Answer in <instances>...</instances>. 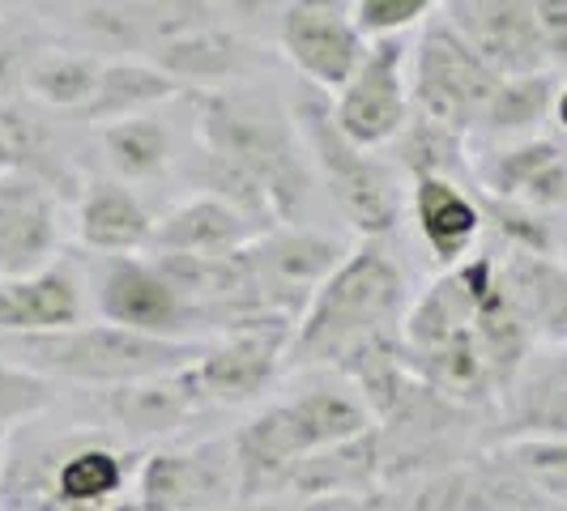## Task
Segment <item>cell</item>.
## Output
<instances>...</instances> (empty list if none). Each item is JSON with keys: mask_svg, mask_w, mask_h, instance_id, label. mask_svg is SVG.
<instances>
[{"mask_svg": "<svg viewBox=\"0 0 567 511\" xmlns=\"http://www.w3.org/2000/svg\"><path fill=\"white\" fill-rule=\"evenodd\" d=\"M375 486H384L380 426L303 456L290 469L282 494H295L303 503V499H320V494H363V490H375Z\"/></svg>", "mask_w": 567, "mask_h": 511, "instance_id": "603a6c76", "label": "cell"}, {"mask_svg": "<svg viewBox=\"0 0 567 511\" xmlns=\"http://www.w3.org/2000/svg\"><path fill=\"white\" fill-rule=\"evenodd\" d=\"M30 423L13 426L0 448V511H107L133 494L137 452L99 430L34 435Z\"/></svg>", "mask_w": 567, "mask_h": 511, "instance_id": "6da1fadb", "label": "cell"}, {"mask_svg": "<svg viewBox=\"0 0 567 511\" xmlns=\"http://www.w3.org/2000/svg\"><path fill=\"white\" fill-rule=\"evenodd\" d=\"M504 282L520 315L529 320L534 337L567 345V260L512 252V260L504 264Z\"/></svg>", "mask_w": 567, "mask_h": 511, "instance_id": "d4e9b609", "label": "cell"}, {"mask_svg": "<svg viewBox=\"0 0 567 511\" xmlns=\"http://www.w3.org/2000/svg\"><path fill=\"white\" fill-rule=\"evenodd\" d=\"M150 60L171 73L179 85H205V90H223L227 82H244L260 64V48L244 30H227L218 22L197 30H184V34H171L163 39Z\"/></svg>", "mask_w": 567, "mask_h": 511, "instance_id": "ffe728a7", "label": "cell"}, {"mask_svg": "<svg viewBox=\"0 0 567 511\" xmlns=\"http://www.w3.org/2000/svg\"><path fill=\"white\" fill-rule=\"evenodd\" d=\"M295 320L269 315V320H248L239 328H227L214 341H205L200 358L193 363L200 393L209 405H252L260 400L278 371L286 367Z\"/></svg>", "mask_w": 567, "mask_h": 511, "instance_id": "30bf717a", "label": "cell"}, {"mask_svg": "<svg viewBox=\"0 0 567 511\" xmlns=\"http://www.w3.org/2000/svg\"><path fill=\"white\" fill-rule=\"evenodd\" d=\"M94 303L99 320H112L120 328H137L150 337L200 341L197 333H205L200 312L163 278L154 255H99Z\"/></svg>", "mask_w": 567, "mask_h": 511, "instance_id": "ba28073f", "label": "cell"}, {"mask_svg": "<svg viewBox=\"0 0 567 511\" xmlns=\"http://www.w3.org/2000/svg\"><path fill=\"white\" fill-rule=\"evenodd\" d=\"M363 494H320V499H303L299 511H363Z\"/></svg>", "mask_w": 567, "mask_h": 511, "instance_id": "74e56055", "label": "cell"}, {"mask_svg": "<svg viewBox=\"0 0 567 511\" xmlns=\"http://www.w3.org/2000/svg\"><path fill=\"white\" fill-rule=\"evenodd\" d=\"M410 73H405V39H371L368 56L354 77L333 94L338 128L359 149H384L410 124Z\"/></svg>", "mask_w": 567, "mask_h": 511, "instance_id": "8fae6325", "label": "cell"}, {"mask_svg": "<svg viewBox=\"0 0 567 511\" xmlns=\"http://www.w3.org/2000/svg\"><path fill=\"white\" fill-rule=\"evenodd\" d=\"M0 448H4V444H0Z\"/></svg>", "mask_w": 567, "mask_h": 511, "instance_id": "7bdbcfd3", "label": "cell"}, {"mask_svg": "<svg viewBox=\"0 0 567 511\" xmlns=\"http://www.w3.org/2000/svg\"><path fill=\"white\" fill-rule=\"evenodd\" d=\"M107 511H145V508H142V499H137V494H124V499H115Z\"/></svg>", "mask_w": 567, "mask_h": 511, "instance_id": "60d3db41", "label": "cell"}, {"mask_svg": "<svg viewBox=\"0 0 567 511\" xmlns=\"http://www.w3.org/2000/svg\"><path fill=\"white\" fill-rule=\"evenodd\" d=\"M410 312V285L380 239H363L312 290L303 315L295 320L286 363L295 367H333L354 358L375 337L401 333Z\"/></svg>", "mask_w": 567, "mask_h": 511, "instance_id": "7a4b0ae2", "label": "cell"}, {"mask_svg": "<svg viewBox=\"0 0 567 511\" xmlns=\"http://www.w3.org/2000/svg\"><path fill=\"white\" fill-rule=\"evenodd\" d=\"M179 94H184V85L175 82L171 73H163L154 60H112V64H103L94 98L82 107V115L94 128H103L112 119L150 115L154 107H163Z\"/></svg>", "mask_w": 567, "mask_h": 511, "instance_id": "cb8c5ba5", "label": "cell"}, {"mask_svg": "<svg viewBox=\"0 0 567 511\" xmlns=\"http://www.w3.org/2000/svg\"><path fill=\"white\" fill-rule=\"evenodd\" d=\"M555 94H559V73L555 69L504 77L495 85L478 128H486L491 137H504V142L538 137V128L555 115Z\"/></svg>", "mask_w": 567, "mask_h": 511, "instance_id": "4316f807", "label": "cell"}, {"mask_svg": "<svg viewBox=\"0 0 567 511\" xmlns=\"http://www.w3.org/2000/svg\"><path fill=\"white\" fill-rule=\"evenodd\" d=\"M4 170H13V154H9V142H4V133H0V175Z\"/></svg>", "mask_w": 567, "mask_h": 511, "instance_id": "b9f144b4", "label": "cell"}, {"mask_svg": "<svg viewBox=\"0 0 567 511\" xmlns=\"http://www.w3.org/2000/svg\"><path fill=\"white\" fill-rule=\"evenodd\" d=\"M256 218H248L239 205L214 197V192H197V197L179 200L167 218L154 222V239L150 252H235L244 243H252L256 234H265Z\"/></svg>", "mask_w": 567, "mask_h": 511, "instance_id": "44dd1931", "label": "cell"}, {"mask_svg": "<svg viewBox=\"0 0 567 511\" xmlns=\"http://www.w3.org/2000/svg\"><path fill=\"white\" fill-rule=\"evenodd\" d=\"M478 205H483V218L499 230V239L508 243L512 252L555 255V227L546 222L542 209H529V205H520V200L486 197V192H478Z\"/></svg>", "mask_w": 567, "mask_h": 511, "instance_id": "1f68e13d", "label": "cell"}, {"mask_svg": "<svg viewBox=\"0 0 567 511\" xmlns=\"http://www.w3.org/2000/svg\"><path fill=\"white\" fill-rule=\"evenodd\" d=\"M401 167L410 170V179L419 175H444V179H465L470 158H465V133H456L440 119L410 112V124L401 128L398 142Z\"/></svg>", "mask_w": 567, "mask_h": 511, "instance_id": "f546056e", "label": "cell"}, {"mask_svg": "<svg viewBox=\"0 0 567 511\" xmlns=\"http://www.w3.org/2000/svg\"><path fill=\"white\" fill-rule=\"evenodd\" d=\"M410 218L440 269H456L461 260H470L486 227L478 197L465 192L461 179H444V175L410 179Z\"/></svg>", "mask_w": 567, "mask_h": 511, "instance_id": "ac0fdd59", "label": "cell"}, {"mask_svg": "<svg viewBox=\"0 0 567 511\" xmlns=\"http://www.w3.org/2000/svg\"><path fill=\"white\" fill-rule=\"evenodd\" d=\"M449 22L499 77L550 69L529 0H453Z\"/></svg>", "mask_w": 567, "mask_h": 511, "instance_id": "9a60e30c", "label": "cell"}, {"mask_svg": "<svg viewBox=\"0 0 567 511\" xmlns=\"http://www.w3.org/2000/svg\"><path fill=\"white\" fill-rule=\"evenodd\" d=\"M30 52L18 39H0V103H13L27 90Z\"/></svg>", "mask_w": 567, "mask_h": 511, "instance_id": "d590c367", "label": "cell"}, {"mask_svg": "<svg viewBox=\"0 0 567 511\" xmlns=\"http://www.w3.org/2000/svg\"><path fill=\"white\" fill-rule=\"evenodd\" d=\"M555 124L567 133V77L559 82V94H555Z\"/></svg>", "mask_w": 567, "mask_h": 511, "instance_id": "ab89813d", "label": "cell"}, {"mask_svg": "<svg viewBox=\"0 0 567 511\" xmlns=\"http://www.w3.org/2000/svg\"><path fill=\"white\" fill-rule=\"evenodd\" d=\"M99 73H103V64L82 52H34L27 64V94L48 107L82 112L94 98Z\"/></svg>", "mask_w": 567, "mask_h": 511, "instance_id": "f1b7e54d", "label": "cell"}, {"mask_svg": "<svg viewBox=\"0 0 567 511\" xmlns=\"http://www.w3.org/2000/svg\"><path fill=\"white\" fill-rule=\"evenodd\" d=\"M99 145H103V158L112 163V170L124 184L158 179L171 167V128L154 112L103 124Z\"/></svg>", "mask_w": 567, "mask_h": 511, "instance_id": "83f0119b", "label": "cell"}, {"mask_svg": "<svg viewBox=\"0 0 567 511\" xmlns=\"http://www.w3.org/2000/svg\"><path fill=\"white\" fill-rule=\"evenodd\" d=\"M474 179L486 197L520 200L542 213L567 209V154L550 137H520L491 149L474 167Z\"/></svg>", "mask_w": 567, "mask_h": 511, "instance_id": "e0dca14e", "label": "cell"}, {"mask_svg": "<svg viewBox=\"0 0 567 511\" xmlns=\"http://www.w3.org/2000/svg\"><path fill=\"white\" fill-rule=\"evenodd\" d=\"M499 452L516 465V473L538 490L546 503L567 499V439L559 435H516Z\"/></svg>", "mask_w": 567, "mask_h": 511, "instance_id": "4dcf8cb0", "label": "cell"}, {"mask_svg": "<svg viewBox=\"0 0 567 511\" xmlns=\"http://www.w3.org/2000/svg\"><path fill=\"white\" fill-rule=\"evenodd\" d=\"M559 350L564 354L550 363L529 358L520 379L504 397L512 439L516 435H559V439H567V345H559Z\"/></svg>", "mask_w": 567, "mask_h": 511, "instance_id": "484cf974", "label": "cell"}, {"mask_svg": "<svg viewBox=\"0 0 567 511\" xmlns=\"http://www.w3.org/2000/svg\"><path fill=\"white\" fill-rule=\"evenodd\" d=\"M150 209L128 192L124 179H90L78 197V234L90 252L99 255H133L145 252L154 239Z\"/></svg>", "mask_w": 567, "mask_h": 511, "instance_id": "7402d4cb", "label": "cell"}, {"mask_svg": "<svg viewBox=\"0 0 567 511\" xmlns=\"http://www.w3.org/2000/svg\"><path fill=\"white\" fill-rule=\"evenodd\" d=\"M60 260V197L27 170L0 175V282Z\"/></svg>", "mask_w": 567, "mask_h": 511, "instance_id": "4fadbf2b", "label": "cell"}, {"mask_svg": "<svg viewBox=\"0 0 567 511\" xmlns=\"http://www.w3.org/2000/svg\"><path fill=\"white\" fill-rule=\"evenodd\" d=\"M214 9H227L244 22H265V18H282L286 0H209Z\"/></svg>", "mask_w": 567, "mask_h": 511, "instance_id": "8d00e7d4", "label": "cell"}, {"mask_svg": "<svg viewBox=\"0 0 567 511\" xmlns=\"http://www.w3.org/2000/svg\"><path fill=\"white\" fill-rule=\"evenodd\" d=\"M94 405L124 439H158L179 430L188 418H197L209 400L200 393L193 367H184L171 375H150L137 384H120V388H94Z\"/></svg>", "mask_w": 567, "mask_h": 511, "instance_id": "2e32d148", "label": "cell"}, {"mask_svg": "<svg viewBox=\"0 0 567 511\" xmlns=\"http://www.w3.org/2000/svg\"><path fill=\"white\" fill-rule=\"evenodd\" d=\"M295 128L303 137V149L316 163L324 188L333 205L341 209V218L359 230L363 239H380L401 222V184L398 175L384 167L371 149H359L346 133L338 128L333 115V94L303 85L290 103Z\"/></svg>", "mask_w": 567, "mask_h": 511, "instance_id": "8992f818", "label": "cell"}, {"mask_svg": "<svg viewBox=\"0 0 567 511\" xmlns=\"http://www.w3.org/2000/svg\"><path fill=\"white\" fill-rule=\"evenodd\" d=\"M278 48L295 64L303 82L324 94H338L354 77V69L368 56V34L354 27V18L338 13H308V9H282L278 18Z\"/></svg>", "mask_w": 567, "mask_h": 511, "instance_id": "5bb4252c", "label": "cell"}, {"mask_svg": "<svg viewBox=\"0 0 567 511\" xmlns=\"http://www.w3.org/2000/svg\"><path fill=\"white\" fill-rule=\"evenodd\" d=\"M56 405V384L18 367L0 354V435H9L13 426L30 423L39 414H48Z\"/></svg>", "mask_w": 567, "mask_h": 511, "instance_id": "d6a6232c", "label": "cell"}, {"mask_svg": "<svg viewBox=\"0 0 567 511\" xmlns=\"http://www.w3.org/2000/svg\"><path fill=\"white\" fill-rule=\"evenodd\" d=\"M82 315L85 285L78 264L69 260H52L39 273L0 282V337L69 328V324H82Z\"/></svg>", "mask_w": 567, "mask_h": 511, "instance_id": "d6986e66", "label": "cell"}, {"mask_svg": "<svg viewBox=\"0 0 567 511\" xmlns=\"http://www.w3.org/2000/svg\"><path fill=\"white\" fill-rule=\"evenodd\" d=\"M371 426L375 418H371L368 400L354 388H338V384H316L308 393L265 405L230 435L235 465H239V499L269 503V494L286 490L290 469L303 456L341 444V439H354Z\"/></svg>", "mask_w": 567, "mask_h": 511, "instance_id": "5b68a950", "label": "cell"}, {"mask_svg": "<svg viewBox=\"0 0 567 511\" xmlns=\"http://www.w3.org/2000/svg\"><path fill=\"white\" fill-rule=\"evenodd\" d=\"M550 69H567V0H529Z\"/></svg>", "mask_w": 567, "mask_h": 511, "instance_id": "e575fe53", "label": "cell"}, {"mask_svg": "<svg viewBox=\"0 0 567 511\" xmlns=\"http://www.w3.org/2000/svg\"><path fill=\"white\" fill-rule=\"evenodd\" d=\"M346 252H350L346 243L312 227H269L265 234H256L252 243H244L256 282L265 285L282 303V312H290L295 320L303 315L316 285L346 260Z\"/></svg>", "mask_w": 567, "mask_h": 511, "instance_id": "7c38bea8", "label": "cell"}, {"mask_svg": "<svg viewBox=\"0 0 567 511\" xmlns=\"http://www.w3.org/2000/svg\"><path fill=\"white\" fill-rule=\"evenodd\" d=\"M137 499L145 511H223L239 503L235 439H205L197 448H158L137 465Z\"/></svg>", "mask_w": 567, "mask_h": 511, "instance_id": "9c48e42d", "label": "cell"}, {"mask_svg": "<svg viewBox=\"0 0 567 511\" xmlns=\"http://www.w3.org/2000/svg\"><path fill=\"white\" fill-rule=\"evenodd\" d=\"M499 82L504 77L470 48V39L449 18L426 22L423 39L414 48V64H410V107L414 112L440 119L456 133H470L483 124L486 103Z\"/></svg>", "mask_w": 567, "mask_h": 511, "instance_id": "52a82bcc", "label": "cell"}, {"mask_svg": "<svg viewBox=\"0 0 567 511\" xmlns=\"http://www.w3.org/2000/svg\"><path fill=\"white\" fill-rule=\"evenodd\" d=\"M197 137L205 154L223 158L227 167L244 170L260 184L278 227H295L312 188L308 149L295 128V115L256 90L223 85L197 98Z\"/></svg>", "mask_w": 567, "mask_h": 511, "instance_id": "3957f363", "label": "cell"}, {"mask_svg": "<svg viewBox=\"0 0 567 511\" xmlns=\"http://www.w3.org/2000/svg\"><path fill=\"white\" fill-rule=\"evenodd\" d=\"M205 341H171L150 337L137 328H120L112 320L69 324L52 333H13L0 337V354L18 367L34 371L52 384H78V388H120L150 375L193 367Z\"/></svg>", "mask_w": 567, "mask_h": 511, "instance_id": "277c9868", "label": "cell"}, {"mask_svg": "<svg viewBox=\"0 0 567 511\" xmlns=\"http://www.w3.org/2000/svg\"><path fill=\"white\" fill-rule=\"evenodd\" d=\"M286 9H308V13H338V18H350V13H354V0H286Z\"/></svg>", "mask_w": 567, "mask_h": 511, "instance_id": "f35d334b", "label": "cell"}, {"mask_svg": "<svg viewBox=\"0 0 567 511\" xmlns=\"http://www.w3.org/2000/svg\"><path fill=\"white\" fill-rule=\"evenodd\" d=\"M444 0H354V27L368 39H389L401 30L419 27L423 18H431V9H440Z\"/></svg>", "mask_w": 567, "mask_h": 511, "instance_id": "836d02e7", "label": "cell"}]
</instances>
